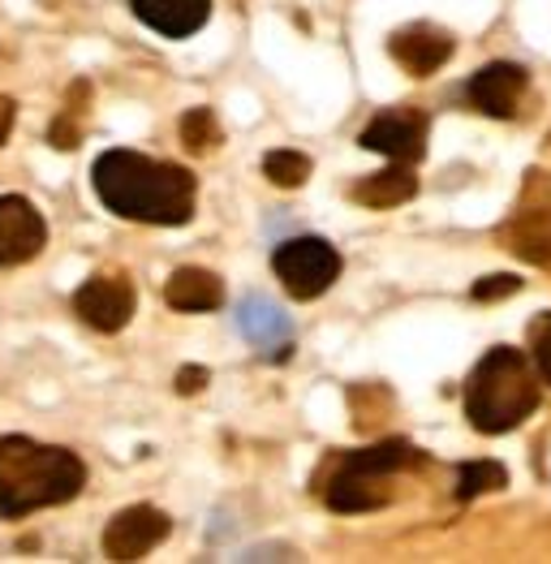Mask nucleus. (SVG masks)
Returning a JSON list of instances; mask_svg holds the SVG:
<instances>
[{
    "mask_svg": "<svg viewBox=\"0 0 551 564\" xmlns=\"http://www.w3.org/2000/svg\"><path fill=\"white\" fill-rule=\"evenodd\" d=\"M91 186L112 216L160 229L190 225L198 203V182L190 169L173 160H151L134 147H108L91 164Z\"/></svg>",
    "mask_w": 551,
    "mask_h": 564,
    "instance_id": "f257e3e1",
    "label": "nucleus"
},
{
    "mask_svg": "<svg viewBox=\"0 0 551 564\" xmlns=\"http://www.w3.org/2000/svg\"><path fill=\"white\" fill-rule=\"evenodd\" d=\"M87 487V466L61 444H40L31 435L0 440V518L18 521L40 509L69 505Z\"/></svg>",
    "mask_w": 551,
    "mask_h": 564,
    "instance_id": "f03ea898",
    "label": "nucleus"
},
{
    "mask_svg": "<svg viewBox=\"0 0 551 564\" xmlns=\"http://www.w3.org/2000/svg\"><path fill=\"white\" fill-rule=\"evenodd\" d=\"M539 410V379L521 349H491L465 383V419L483 435H505Z\"/></svg>",
    "mask_w": 551,
    "mask_h": 564,
    "instance_id": "7ed1b4c3",
    "label": "nucleus"
},
{
    "mask_svg": "<svg viewBox=\"0 0 551 564\" xmlns=\"http://www.w3.org/2000/svg\"><path fill=\"white\" fill-rule=\"evenodd\" d=\"M413 462H418V448H413L410 440H383L375 448L345 453L336 474L323 487V500H327L332 513H370V509H383L392 500V491L383 482L392 474L410 470Z\"/></svg>",
    "mask_w": 551,
    "mask_h": 564,
    "instance_id": "20e7f679",
    "label": "nucleus"
},
{
    "mask_svg": "<svg viewBox=\"0 0 551 564\" xmlns=\"http://www.w3.org/2000/svg\"><path fill=\"white\" fill-rule=\"evenodd\" d=\"M272 272H276V281L284 284L289 297L315 302V297H323V293L336 284V276H341V254H336V246L323 241V237H289V241L276 246Z\"/></svg>",
    "mask_w": 551,
    "mask_h": 564,
    "instance_id": "39448f33",
    "label": "nucleus"
},
{
    "mask_svg": "<svg viewBox=\"0 0 551 564\" xmlns=\"http://www.w3.org/2000/svg\"><path fill=\"white\" fill-rule=\"evenodd\" d=\"M74 311L95 332H121L134 319V284H130L126 272H117V268L91 272L83 281V289L74 293Z\"/></svg>",
    "mask_w": 551,
    "mask_h": 564,
    "instance_id": "423d86ee",
    "label": "nucleus"
},
{
    "mask_svg": "<svg viewBox=\"0 0 551 564\" xmlns=\"http://www.w3.org/2000/svg\"><path fill=\"white\" fill-rule=\"evenodd\" d=\"M173 534V518L155 505H130L104 525V556L108 561H142Z\"/></svg>",
    "mask_w": 551,
    "mask_h": 564,
    "instance_id": "0eeeda50",
    "label": "nucleus"
},
{
    "mask_svg": "<svg viewBox=\"0 0 551 564\" xmlns=\"http://www.w3.org/2000/svg\"><path fill=\"white\" fill-rule=\"evenodd\" d=\"M47 246L40 207L22 194H0V268H22Z\"/></svg>",
    "mask_w": 551,
    "mask_h": 564,
    "instance_id": "6e6552de",
    "label": "nucleus"
},
{
    "mask_svg": "<svg viewBox=\"0 0 551 564\" xmlns=\"http://www.w3.org/2000/svg\"><path fill=\"white\" fill-rule=\"evenodd\" d=\"M363 147L388 155L392 164H418L426 155V117L413 108H388L363 130Z\"/></svg>",
    "mask_w": 551,
    "mask_h": 564,
    "instance_id": "1a4fd4ad",
    "label": "nucleus"
},
{
    "mask_svg": "<svg viewBox=\"0 0 551 564\" xmlns=\"http://www.w3.org/2000/svg\"><path fill=\"white\" fill-rule=\"evenodd\" d=\"M237 332L263 354V358H289V349H293V324H289V315L268 302L263 293H250L241 306H237Z\"/></svg>",
    "mask_w": 551,
    "mask_h": 564,
    "instance_id": "9d476101",
    "label": "nucleus"
},
{
    "mask_svg": "<svg viewBox=\"0 0 551 564\" xmlns=\"http://www.w3.org/2000/svg\"><path fill=\"white\" fill-rule=\"evenodd\" d=\"M388 52H392V61H397L406 74L426 78V74H435V69L453 56V35L440 31V26H431V22H413V26L397 31V35L388 40Z\"/></svg>",
    "mask_w": 551,
    "mask_h": 564,
    "instance_id": "9b49d317",
    "label": "nucleus"
},
{
    "mask_svg": "<svg viewBox=\"0 0 551 564\" xmlns=\"http://www.w3.org/2000/svg\"><path fill=\"white\" fill-rule=\"evenodd\" d=\"M526 87H530V78H526L521 65H512V61H491V65H483V69L469 78V99H474V108H483L487 117H512L517 104H521V95H526Z\"/></svg>",
    "mask_w": 551,
    "mask_h": 564,
    "instance_id": "f8f14e48",
    "label": "nucleus"
},
{
    "mask_svg": "<svg viewBox=\"0 0 551 564\" xmlns=\"http://www.w3.org/2000/svg\"><path fill=\"white\" fill-rule=\"evenodd\" d=\"M134 18L164 40H190L207 26L212 0H130Z\"/></svg>",
    "mask_w": 551,
    "mask_h": 564,
    "instance_id": "ddd939ff",
    "label": "nucleus"
},
{
    "mask_svg": "<svg viewBox=\"0 0 551 564\" xmlns=\"http://www.w3.org/2000/svg\"><path fill=\"white\" fill-rule=\"evenodd\" d=\"M164 302L182 315H203L225 302V281L207 268H177L164 284Z\"/></svg>",
    "mask_w": 551,
    "mask_h": 564,
    "instance_id": "4468645a",
    "label": "nucleus"
},
{
    "mask_svg": "<svg viewBox=\"0 0 551 564\" xmlns=\"http://www.w3.org/2000/svg\"><path fill=\"white\" fill-rule=\"evenodd\" d=\"M413 194H418V182H413L410 164H392L388 173H375L354 186V198L363 207H397V203H410Z\"/></svg>",
    "mask_w": 551,
    "mask_h": 564,
    "instance_id": "2eb2a0df",
    "label": "nucleus"
},
{
    "mask_svg": "<svg viewBox=\"0 0 551 564\" xmlns=\"http://www.w3.org/2000/svg\"><path fill=\"white\" fill-rule=\"evenodd\" d=\"M311 155H302V151H293V147H276L263 155V173H268V182L280 189H298L306 177H311Z\"/></svg>",
    "mask_w": 551,
    "mask_h": 564,
    "instance_id": "dca6fc26",
    "label": "nucleus"
},
{
    "mask_svg": "<svg viewBox=\"0 0 551 564\" xmlns=\"http://www.w3.org/2000/svg\"><path fill=\"white\" fill-rule=\"evenodd\" d=\"M220 121H216V112L212 108H190L182 117V142L194 151V155H203V151H216L220 147Z\"/></svg>",
    "mask_w": 551,
    "mask_h": 564,
    "instance_id": "f3484780",
    "label": "nucleus"
},
{
    "mask_svg": "<svg viewBox=\"0 0 551 564\" xmlns=\"http://www.w3.org/2000/svg\"><path fill=\"white\" fill-rule=\"evenodd\" d=\"M505 482H508V470L500 462H469V466H461V474H457V496L461 500H474V496L496 491V487H505Z\"/></svg>",
    "mask_w": 551,
    "mask_h": 564,
    "instance_id": "a211bd4d",
    "label": "nucleus"
},
{
    "mask_svg": "<svg viewBox=\"0 0 551 564\" xmlns=\"http://www.w3.org/2000/svg\"><path fill=\"white\" fill-rule=\"evenodd\" d=\"M83 130H87V104H69V99H65V108H61V117H56V126H52V147H61V151L78 147Z\"/></svg>",
    "mask_w": 551,
    "mask_h": 564,
    "instance_id": "6ab92c4d",
    "label": "nucleus"
},
{
    "mask_svg": "<svg viewBox=\"0 0 551 564\" xmlns=\"http://www.w3.org/2000/svg\"><path fill=\"white\" fill-rule=\"evenodd\" d=\"M530 349H534V362H539V376L551 383V311L539 315L530 324Z\"/></svg>",
    "mask_w": 551,
    "mask_h": 564,
    "instance_id": "aec40b11",
    "label": "nucleus"
},
{
    "mask_svg": "<svg viewBox=\"0 0 551 564\" xmlns=\"http://www.w3.org/2000/svg\"><path fill=\"white\" fill-rule=\"evenodd\" d=\"M521 281L517 276H487L483 284H474V297L478 302H491V297H508V293H517Z\"/></svg>",
    "mask_w": 551,
    "mask_h": 564,
    "instance_id": "412c9836",
    "label": "nucleus"
},
{
    "mask_svg": "<svg viewBox=\"0 0 551 564\" xmlns=\"http://www.w3.org/2000/svg\"><path fill=\"white\" fill-rule=\"evenodd\" d=\"M203 383H207V367H185L182 376H177V392L190 397V392H198Z\"/></svg>",
    "mask_w": 551,
    "mask_h": 564,
    "instance_id": "4be33fe9",
    "label": "nucleus"
},
{
    "mask_svg": "<svg viewBox=\"0 0 551 564\" xmlns=\"http://www.w3.org/2000/svg\"><path fill=\"white\" fill-rule=\"evenodd\" d=\"M9 126H13V99L0 95V147H4V139H9Z\"/></svg>",
    "mask_w": 551,
    "mask_h": 564,
    "instance_id": "5701e85b",
    "label": "nucleus"
}]
</instances>
